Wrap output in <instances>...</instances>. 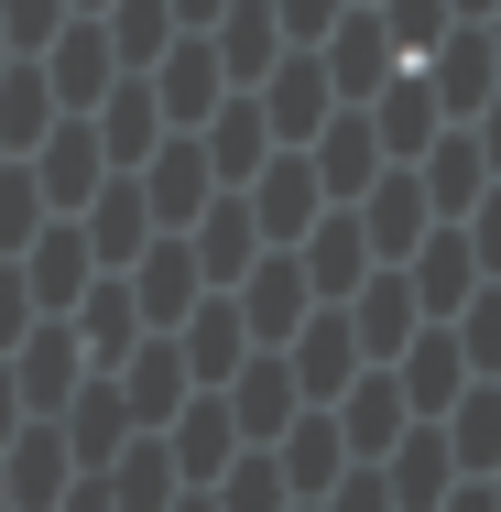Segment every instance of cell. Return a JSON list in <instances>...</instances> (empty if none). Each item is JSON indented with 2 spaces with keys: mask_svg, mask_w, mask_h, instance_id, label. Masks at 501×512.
Segmentation results:
<instances>
[{
  "mask_svg": "<svg viewBox=\"0 0 501 512\" xmlns=\"http://www.w3.org/2000/svg\"><path fill=\"white\" fill-rule=\"evenodd\" d=\"M11 382H22V414H33V425H55V414L77 404V382H88L77 327H66V316H33V327H22V349H11Z\"/></svg>",
  "mask_w": 501,
  "mask_h": 512,
  "instance_id": "1",
  "label": "cell"
},
{
  "mask_svg": "<svg viewBox=\"0 0 501 512\" xmlns=\"http://www.w3.org/2000/svg\"><path fill=\"white\" fill-rule=\"evenodd\" d=\"M120 284H131V306H142V327H153V338H175V327L197 316V295H207V273H197V251H186V229H153V240H142V262H131Z\"/></svg>",
  "mask_w": 501,
  "mask_h": 512,
  "instance_id": "2",
  "label": "cell"
},
{
  "mask_svg": "<svg viewBox=\"0 0 501 512\" xmlns=\"http://www.w3.org/2000/svg\"><path fill=\"white\" fill-rule=\"evenodd\" d=\"M229 306H240V327H251V349H284L305 316H316V284H305L295 251H262V262L229 284Z\"/></svg>",
  "mask_w": 501,
  "mask_h": 512,
  "instance_id": "3",
  "label": "cell"
},
{
  "mask_svg": "<svg viewBox=\"0 0 501 512\" xmlns=\"http://www.w3.org/2000/svg\"><path fill=\"white\" fill-rule=\"evenodd\" d=\"M33 66H44V88H55V109H66V120H88V109H99L109 88H120V55H109L99 11H77V22H66V33L44 44V55H33Z\"/></svg>",
  "mask_w": 501,
  "mask_h": 512,
  "instance_id": "4",
  "label": "cell"
},
{
  "mask_svg": "<svg viewBox=\"0 0 501 512\" xmlns=\"http://www.w3.org/2000/svg\"><path fill=\"white\" fill-rule=\"evenodd\" d=\"M240 197H251V229H262V251H295L305 229L327 218V186H316V164H305V153H273V164L240 186Z\"/></svg>",
  "mask_w": 501,
  "mask_h": 512,
  "instance_id": "5",
  "label": "cell"
},
{
  "mask_svg": "<svg viewBox=\"0 0 501 512\" xmlns=\"http://www.w3.org/2000/svg\"><path fill=\"white\" fill-rule=\"evenodd\" d=\"M109 393H120V414H131V436H164L197 382H186V349H175V338H142V349L109 371Z\"/></svg>",
  "mask_w": 501,
  "mask_h": 512,
  "instance_id": "6",
  "label": "cell"
},
{
  "mask_svg": "<svg viewBox=\"0 0 501 512\" xmlns=\"http://www.w3.org/2000/svg\"><path fill=\"white\" fill-rule=\"evenodd\" d=\"M218 404H229V425H240V447H273V436L305 414V393H295V371H284V349H251V360L218 382Z\"/></svg>",
  "mask_w": 501,
  "mask_h": 512,
  "instance_id": "7",
  "label": "cell"
},
{
  "mask_svg": "<svg viewBox=\"0 0 501 512\" xmlns=\"http://www.w3.org/2000/svg\"><path fill=\"white\" fill-rule=\"evenodd\" d=\"M284 371H295L305 404H338V393L371 371V360H360V338H349V306H316V316H305L295 338H284Z\"/></svg>",
  "mask_w": 501,
  "mask_h": 512,
  "instance_id": "8",
  "label": "cell"
},
{
  "mask_svg": "<svg viewBox=\"0 0 501 512\" xmlns=\"http://www.w3.org/2000/svg\"><path fill=\"white\" fill-rule=\"evenodd\" d=\"M349 218H360L371 262H414V251H425V229H436V207H425V186H414V164H382V175H371V197L349 207Z\"/></svg>",
  "mask_w": 501,
  "mask_h": 512,
  "instance_id": "9",
  "label": "cell"
},
{
  "mask_svg": "<svg viewBox=\"0 0 501 512\" xmlns=\"http://www.w3.org/2000/svg\"><path fill=\"white\" fill-rule=\"evenodd\" d=\"M77 480H88V469H77L66 425H22V436L0 447V491H11V512H55Z\"/></svg>",
  "mask_w": 501,
  "mask_h": 512,
  "instance_id": "10",
  "label": "cell"
},
{
  "mask_svg": "<svg viewBox=\"0 0 501 512\" xmlns=\"http://www.w3.org/2000/svg\"><path fill=\"white\" fill-rule=\"evenodd\" d=\"M360 120H371V142H382V164H414L436 131H447V109H436V88H425V66H393L371 99H360Z\"/></svg>",
  "mask_w": 501,
  "mask_h": 512,
  "instance_id": "11",
  "label": "cell"
},
{
  "mask_svg": "<svg viewBox=\"0 0 501 512\" xmlns=\"http://www.w3.org/2000/svg\"><path fill=\"white\" fill-rule=\"evenodd\" d=\"M251 99H262V120H273V142H284V153H305V142L338 120V88H327V66H316L305 44L273 66V77H262V88H251Z\"/></svg>",
  "mask_w": 501,
  "mask_h": 512,
  "instance_id": "12",
  "label": "cell"
},
{
  "mask_svg": "<svg viewBox=\"0 0 501 512\" xmlns=\"http://www.w3.org/2000/svg\"><path fill=\"white\" fill-rule=\"evenodd\" d=\"M197 153H207V175H218V186H251L284 142H273V120H262V99H251V88H229V99L197 120Z\"/></svg>",
  "mask_w": 501,
  "mask_h": 512,
  "instance_id": "13",
  "label": "cell"
},
{
  "mask_svg": "<svg viewBox=\"0 0 501 512\" xmlns=\"http://www.w3.org/2000/svg\"><path fill=\"white\" fill-rule=\"evenodd\" d=\"M22 164H33V186H44V207H55V218H77V207L109 186V153H99V131H88V120H55Z\"/></svg>",
  "mask_w": 501,
  "mask_h": 512,
  "instance_id": "14",
  "label": "cell"
},
{
  "mask_svg": "<svg viewBox=\"0 0 501 512\" xmlns=\"http://www.w3.org/2000/svg\"><path fill=\"white\" fill-rule=\"evenodd\" d=\"M327 414H338V436H349V469H382V458L403 447V425H414V404H403L393 371H360Z\"/></svg>",
  "mask_w": 501,
  "mask_h": 512,
  "instance_id": "15",
  "label": "cell"
},
{
  "mask_svg": "<svg viewBox=\"0 0 501 512\" xmlns=\"http://www.w3.org/2000/svg\"><path fill=\"white\" fill-rule=\"evenodd\" d=\"M305 55L327 66V88H338V109H360V99H371V88H382V77L403 66V55H393V33H382L371 11H338V22H327V44H305Z\"/></svg>",
  "mask_w": 501,
  "mask_h": 512,
  "instance_id": "16",
  "label": "cell"
},
{
  "mask_svg": "<svg viewBox=\"0 0 501 512\" xmlns=\"http://www.w3.org/2000/svg\"><path fill=\"white\" fill-rule=\"evenodd\" d=\"M22 284H33V316H66L88 284H99L88 229H77V218H44V229H33V251H22Z\"/></svg>",
  "mask_w": 501,
  "mask_h": 512,
  "instance_id": "17",
  "label": "cell"
},
{
  "mask_svg": "<svg viewBox=\"0 0 501 512\" xmlns=\"http://www.w3.org/2000/svg\"><path fill=\"white\" fill-rule=\"evenodd\" d=\"M403 284H414V306H425V327H447V316L469 306V295H480L491 273H480V251H469V229H447V218H436V229H425V251L403 262Z\"/></svg>",
  "mask_w": 501,
  "mask_h": 512,
  "instance_id": "18",
  "label": "cell"
},
{
  "mask_svg": "<svg viewBox=\"0 0 501 512\" xmlns=\"http://www.w3.org/2000/svg\"><path fill=\"white\" fill-rule=\"evenodd\" d=\"M186 251H197V273H207V295H229L251 262H262V229H251V197L240 186H218V197L197 207V229H186Z\"/></svg>",
  "mask_w": 501,
  "mask_h": 512,
  "instance_id": "19",
  "label": "cell"
},
{
  "mask_svg": "<svg viewBox=\"0 0 501 512\" xmlns=\"http://www.w3.org/2000/svg\"><path fill=\"white\" fill-rule=\"evenodd\" d=\"M273 469H284V491H295V502H327V491L349 480V436H338V414L305 404L295 425L273 436Z\"/></svg>",
  "mask_w": 501,
  "mask_h": 512,
  "instance_id": "20",
  "label": "cell"
},
{
  "mask_svg": "<svg viewBox=\"0 0 501 512\" xmlns=\"http://www.w3.org/2000/svg\"><path fill=\"white\" fill-rule=\"evenodd\" d=\"M207 55H218V77L229 88H262L295 44H284V22H273V0H229L218 22H207Z\"/></svg>",
  "mask_w": 501,
  "mask_h": 512,
  "instance_id": "21",
  "label": "cell"
},
{
  "mask_svg": "<svg viewBox=\"0 0 501 512\" xmlns=\"http://www.w3.org/2000/svg\"><path fill=\"white\" fill-rule=\"evenodd\" d=\"M295 262H305V284H316V306H349V295H360V284H371V273H382V262H371V240H360V218H349V207H327V218H316V229H305V240H295Z\"/></svg>",
  "mask_w": 501,
  "mask_h": 512,
  "instance_id": "22",
  "label": "cell"
},
{
  "mask_svg": "<svg viewBox=\"0 0 501 512\" xmlns=\"http://www.w3.org/2000/svg\"><path fill=\"white\" fill-rule=\"evenodd\" d=\"M414 327H425V306H414V284H403V262H382V273H371V284L349 295V338H360V360H371V371H393Z\"/></svg>",
  "mask_w": 501,
  "mask_h": 512,
  "instance_id": "23",
  "label": "cell"
},
{
  "mask_svg": "<svg viewBox=\"0 0 501 512\" xmlns=\"http://www.w3.org/2000/svg\"><path fill=\"white\" fill-rule=\"evenodd\" d=\"M414 186H425V207H436L447 229H458L469 207L491 197V164H480V142H469V120H447V131H436V142L414 153Z\"/></svg>",
  "mask_w": 501,
  "mask_h": 512,
  "instance_id": "24",
  "label": "cell"
},
{
  "mask_svg": "<svg viewBox=\"0 0 501 512\" xmlns=\"http://www.w3.org/2000/svg\"><path fill=\"white\" fill-rule=\"evenodd\" d=\"M393 382H403V404H414V425H436V414L469 393V349H458V327H414L403 360H393Z\"/></svg>",
  "mask_w": 501,
  "mask_h": 512,
  "instance_id": "25",
  "label": "cell"
},
{
  "mask_svg": "<svg viewBox=\"0 0 501 512\" xmlns=\"http://www.w3.org/2000/svg\"><path fill=\"white\" fill-rule=\"evenodd\" d=\"M425 88H436V109H447V120H480V109H491V88H501L491 33H480V22H458V33L425 55Z\"/></svg>",
  "mask_w": 501,
  "mask_h": 512,
  "instance_id": "26",
  "label": "cell"
},
{
  "mask_svg": "<svg viewBox=\"0 0 501 512\" xmlns=\"http://www.w3.org/2000/svg\"><path fill=\"white\" fill-rule=\"evenodd\" d=\"M88 131H99L109 175H142V164L164 153V109H153V77H120V88L88 109Z\"/></svg>",
  "mask_w": 501,
  "mask_h": 512,
  "instance_id": "27",
  "label": "cell"
},
{
  "mask_svg": "<svg viewBox=\"0 0 501 512\" xmlns=\"http://www.w3.org/2000/svg\"><path fill=\"white\" fill-rule=\"evenodd\" d=\"M218 99H229V77H218L207 33H175V44H164V66H153V109H164V131H197Z\"/></svg>",
  "mask_w": 501,
  "mask_h": 512,
  "instance_id": "28",
  "label": "cell"
},
{
  "mask_svg": "<svg viewBox=\"0 0 501 512\" xmlns=\"http://www.w3.org/2000/svg\"><path fill=\"white\" fill-rule=\"evenodd\" d=\"M77 229H88L99 273H131V262H142V240H153V197H142V175H109L99 197L77 207Z\"/></svg>",
  "mask_w": 501,
  "mask_h": 512,
  "instance_id": "29",
  "label": "cell"
},
{
  "mask_svg": "<svg viewBox=\"0 0 501 512\" xmlns=\"http://www.w3.org/2000/svg\"><path fill=\"white\" fill-rule=\"evenodd\" d=\"M66 327H77V349H88V371H120V360H131V349L153 338V327H142V306H131V284H120V273H99V284H88V295L66 306Z\"/></svg>",
  "mask_w": 501,
  "mask_h": 512,
  "instance_id": "30",
  "label": "cell"
},
{
  "mask_svg": "<svg viewBox=\"0 0 501 512\" xmlns=\"http://www.w3.org/2000/svg\"><path fill=\"white\" fill-rule=\"evenodd\" d=\"M142 197H153V229H197V207L218 197V175H207L197 131H164V153L142 164Z\"/></svg>",
  "mask_w": 501,
  "mask_h": 512,
  "instance_id": "31",
  "label": "cell"
},
{
  "mask_svg": "<svg viewBox=\"0 0 501 512\" xmlns=\"http://www.w3.org/2000/svg\"><path fill=\"white\" fill-rule=\"evenodd\" d=\"M305 164H316L327 207H360V197H371V175H382V142H371V120H360V109H338V120L305 142Z\"/></svg>",
  "mask_w": 501,
  "mask_h": 512,
  "instance_id": "32",
  "label": "cell"
},
{
  "mask_svg": "<svg viewBox=\"0 0 501 512\" xmlns=\"http://www.w3.org/2000/svg\"><path fill=\"white\" fill-rule=\"evenodd\" d=\"M88 480L109 491V512H175V502H186V480H175V447H164V436H131V447H120L109 469H88Z\"/></svg>",
  "mask_w": 501,
  "mask_h": 512,
  "instance_id": "33",
  "label": "cell"
},
{
  "mask_svg": "<svg viewBox=\"0 0 501 512\" xmlns=\"http://www.w3.org/2000/svg\"><path fill=\"white\" fill-rule=\"evenodd\" d=\"M175 349H186V382H197V393H218V382L251 360V327H240V306H229V295H197V316L175 327Z\"/></svg>",
  "mask_w": 501,
  "mask_h": 512,
  "instance_id": "34",
  "label": "cell"
},
{
  "mask_svg": "<svg viewBox=\"0 0 501 512\" xmlns=\"http://www.w3.org/2000/svg\"><path fill=\"white\" fill-rule=\"evenodd\" d=\"M164 447H175V480H186V491H207V480L240 458V425H229V404H218V393H186V414L164 425Z\"/></svg>",
  "mask_w": 501,
  "mask_h": 512,
  "instance_id": "35",
  "label": "cell"
},
{
  "mask_svg": "<svg viewBox=\"0 0 501 512\" xmlns=\"http://www.w3.org/2000/svg\"><path fill=\"white\" fill-rule=\"evenodd\" d=\"M382 491H393V512H436L447 491H458V458H447L436 425H403V447L382 458Z\"/></svg>",
  "mask_w": 501,
  "mask_h": 512,
  "instance_id": "36",
  "label": "cell"
},
{
  "mask_svg": "<svg viewBox=\"0 0 501 512\" xmlns=\"http://www.w3.org/2000/svg\"><path fill=\"white\" fill-rule=\"evenodd\" d=\"M436 436H447L458 480H491V469H501V382H469L458 404L436 414Z\"/></svg>",
  "mask_w": 501,
  "mask_h": 512,
  "instance_id": "37",
  "label": "cell"
},
{
  "mask_svg": "<svg viewBox=\"0 0 501 512\" xmlns=\"http://www.w3.org/2000/svg\"><path fill=\"white\" fill-rule=\"evenodd\" d=\"M55 120H66V109H55V88H44V66H33V55H11V66H0V153L22 164Z\"/></svg>",
  "mask_w": 501,
  "mask_h": 512,
  "instance_id": "38",
  "label": "cell"
},
{
  "mask_svg": "<svg viewBox=\"0 0 501 512\" xmlns=\"http://www.w3.org/2000/svg\"><path fill=\"white\" fill-rule=\"evenodd\" d=\"M99 33H109V55H120V77H153L164 44H175V0H109Z\"/></svg>",
  "mask_w": 501,
  "mask_h": 512,
  "instance_id": "39",
  "label": "cell"
},
{
  "mask_svg": "<svg viewBox=\"0 0 501 512\" xmlns=\"http://www.w3.org/2000/svg\"><path fill=\"white\" fill-rule=\"evenodd\" d=\"M207 502L218 512H295V491H284V469H273V447H240L218 480H207Z\"/></svg>",
  "mask_w": 501,
  "mask_h": 512,
  "instance_id": "40",
  "label": "cell"
},
{
  "mask_svg": "<svg viewBox=\"0 0 501 512\" xmlns=\"http://www.w3.org/2000/svg\"><path fill=\"white\" fill-rule=\"evenodd\" d=\"M371 22L393 33V55H403V66H425V55L458 33V11H447V0H371Z\"/></svg>",
  "mask_w": 501,
  "mask_h": 512,
  "instance_id": "41",
  "label": "cell"
},
{
  "mask_svg": "<svg viewBox=\"0 0 501 512\" xmlns=\"http://www.w3.org/2000/svg\"><path fill=\"white\" fill-rule=\"evenodd\" d=\"M44 218H55V207H44V186H33V164H0V262H22Z\"/></svg>",
  "mask_w": 501,
  "mask_h": 512,
  "instance_id": "42",
  "label": "cell"
},
{
  "mask_svg": "<svg viewBox=\"0 0 501 512\" xmlns=\"http://www.w3.org/2000/svg\"><path fill=\"white\" fill-rule=\"evenodd\" d=\"M447 327H458V349H469V382H501V284H480Z\"/></svg>",
  "mask_w": 501,
  "mask_h": 512,
  "instance_id": "43",
  "label": "cell"
},
{
  "mask_svg": "<svg viewBox=\"0 0 501 512\" xmlns=\"http://www.w3.org/2000/svg\"><path fill=\"white\" fill-rule=\"evenodd\" d=\"M66 22H77L66 0H0V33H11V55H44Z\"/></svg>",
  "mask_w": 501,
  "mask_h": 512,
  "instance_id": "44",
  "label": "cell"
},
{
  "mask_svg": "<svg viewBox=\"0 0 501 512\" xmlns=\"http://www.w3.org/2000/svg\"><path fill=\"white\" fill-rule=\"evenodd\" d=\"M22 327H33V284H22V262H0V360L22 349Z\"/></svg>",
  "mask_w": 501,
  "mask_h": 512,
  "instance_id": "45",
  "label": "cell"
},
{
  "mask_svg": "<svg viewBox=\"0 0 501 512\" xmlns=\"http://www.w3.org/2000/svg\"><path fill=\"white\" fill-rule=\"evenodd\" d=\"M349 0H273V22H284V44H327V22H338Z\"/></svg>",
  "mask_w": 501,
  "mask_h": 512,
  "instance_id": "46",
  "label": "cell"
},
{
  "mask_svg": "<svg viewBox=\"0 0 501 512\" xmlns=\"http://www.w3.org/2000/svg\"><path fill=\"white\" fill-rule=\"evenodd\" d=\"M458 229H469V251H480V273H491V284H501V186H491V197H480V207H469Z\"/></svg>",
  "mask_w": 501,
  "mask_h": 512,
  "instance_id": "47",
  "label": "cell"
},
{
  "mask_svg": "<svg viewBox=\"0 0 501 512\" xmlns=\"http://www.w3.org/2000/svg\"><path fill=\"white\" fill-rule=\"evenodd\" d=\"M316 512H393V491H382V469H349V480H338Z\"/></svg>",
  "mask_w": 501,
  "mask_h": 512,
  "instance_id": "48",
  "label": "cell"
},
{
  "mask_svg": "<svg viewBox=\"0 0 501 512\" xmlns=\"http://www.w3.org/2000/svg\"><path fill=\"white\" fill-rule=\"evenodd\" d=\"M469 142H480V164H491V186H501V88H491V109L469 120Z\"/></svg>",
  "mask_w": 501,
  "mask_h": 512,
  "instance_id": "49",
  "label": "cell"
},
{
  "mask_svg": "<svg viewBox=\"0 0 501 512\" xmlns=\"http://www.w3.org/2000/svg\"><path fill=\"white\" fill-rule=\"evenodd\" d=\"M22 425H33V414H22V382H11V360H0V447H11Z\"/></svg>",
  "mask_w": 501,
  "mask_h": 512,
  "instance_id": "50",
  "label": "cell"
},
{
  "mask_svg": "<svg viewBox=\"0 0 501 512\" xmlns=\"http://www.w3.org/2000/svg\"><path fill=\"white\" fill-rule=\"evenodd\" d=\"M436 512H501V502H491V480H458V491H447Z\"/></svg>",
  "mask_w": 501,
  "mask_h": 512,
  "instance_id": "51",
  "label": "cell"
},
{
  "mask_svg": "<svg viewBox=\"0 0 501 512\" xmlns=\"http://www.w3.org/2000/svg\"><path fill=\"white\" fill-rule=\"evenodd\" d=\"M218 11H229V0H175V33H207Z\"/></svg>",
  "mask_w": 501,
  "mask_h": 512,
  "instance_id": "52",
  "label": "cell"
},
{
  "mask_svg": "<svg viewBox=\"0 0 501 512\" xmlns=\"http://www.w3.org/2000/svg\"><path fill=\"white\" fill-rule=\"evenodd\" d=\"M447 11H458V22H491V0H447Z\"/></svg>",
  "mask_w": 501,
  "mask_h": 512,
  "instance_id": "53",
  "label": "cell"
},
{
  "mask_svg": "<svg viewBox=\"0 0 501 512\" xmlns=\"http://www.w3.org/2000/svg\"><path fill=\"white\" fill-rule=\"evenodd\" d=\"M480 33H491V55H501V0H491V22H480Z\"/></svg>",
  "mask_w": 501,
  "mask_h": 512,
  "instance_id": "54",
  "label": "cell"
},
{
  "mask_svg": "<svg viewBox=\"0 0 501 512\" xmlns=\"http://www.w3.org/2000/svg\"><path fill=\"white\" fill-rule=\"evenodd\" d=\"M175 512H218V502H207V491H186V502H175Z\"/></svg>",
  "mask_w": 501,
  "mask_h": 512,
  "instance_id": "55",
  "label": "cell"
},
{
  "mask_svg": "<svg viewBox=\"0 0 501 512\" xmlns=\"http://www.w3.org/2000/svg\"><path fill=\"white\" fill-rule=\"evenodd\" d=\"M66 11H109V0H66Z\"/></svg>",
  "mask_w": 501,
  "mask_h": 512,
  "instance_id": "56",
  "label": "cell"
},
{
  "mask_svg": "<svg viewBox=\"0 0 501 512\" xmlns=\"http://www.w3.org/2000/svg\"><path fill=\"white\" fill-rule=\"evenodd\" d=\"M0 66H11V33H0Z\"/></svg>",
  "mask_w": 501,
  "mask_h": 512,
  "instance_id": "57",
  "label": "cell"
},
{
  "mask_svg": "<svg viewBox=\"0 0 501 512\" xmlns=\"http://www.w3.org/2000/svg\"><path fill=\"white\" fill-rule=\"evenodd\" d=\"M491 502H501V469H491Z\"/></svg>",
  "mask_w": 501,
  "mask_h": 512,
  "instance_id": "58",
  "label": "cell"
},
{
  "mask_svg": "<svg viewBox=\"0 0 501 512\" xmlns=\"http://www.w3.org/2000/svg\"><path fill=\"white\" fill-rule=\"evenodd\" d=\"M349 11H371V0H349Z\"/></svg>",
  "mask_w": 501,
  "mask_h": 512,
  "instance_id": "59",
  "label": "cell"
},
{
  "mask_svg": "<svg viewBox=\"0 0 501 512\" xmlns=\"http://www.w3.org/2000/svg\"><path fill=\"white\" fill-rule=\"evenodd\" d=\"M0 512H11V491H0Z\"/></svg>",
  "mask_w": 501,
  "mask_h": 512,
  "instance_id": "60",
  "label": "cell"
},
{
  "mask_svg": "<svg viewBox=\"0 0 501 512\" xmlns=\"http://www.w3.org/2000/svg\"><path fill=\"white\" fill-rule=\"evenodd\" d=\"M295 512H316V502H295Z\"/></svg>",
  "mask_w": 501,
  "mask_h": 512,
  "instance_id": "61",
  "label": "cell"
},
{
  "mask_svg": "<svg viewBox=\"0 0 501 512\" xmlns=\"http://www.w3.org/2000/svg\"><path fill=\"white\" fill-rule=\"evenodd\" d=\"M0 164H11V153H0Z\"/></svg>",
  "mask_w": 501,
  "mask_h": 512,
  "instance_id": "62",
  "label": "cell"
}]
</instances>
